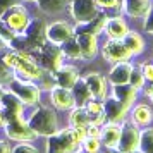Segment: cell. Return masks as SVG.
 Here are the masks:
<instances>
[{"label":"cell","mask_w":153,"mask_h":153,"mask_svg":"<svg viewBox=\"0 0 153 153\" xmlns=\"http://www.w3.org/2000/svg\"><path fill=\"white\" fill-rule=\"evenodd\" d=\"M129 31H131V29L127 26V21H126L122 16L107 17L105 28H103V33L107 35V38H112V40H124V36L127 35Z\"/></svg>","instance_id":"cell-12"},{"label":"cell","mask_w":153,"mask_h":153,"mask_svg":"<svg viewBox=\"0 0 153 153\" xmlns=\"http://www.w3.org/2000/svg\"><path fill=\"white\" fill-rule=\"evenodd\" d=\"M76 40L77 45H79V50H81V59H93L97 55L98 50V36L95 33H91L88 29H83V31H76Z\"/></svg>","instance_id":"cell-8"},{"label":"cell","mask_w":153,"mask_h":153,"mask_svg":"<svg viewBox=\"0 0 153 153\" xmlns=\"http://www.w3.org/2000/svg\"><path fill=\"white\" fill-rule=\"evenodd\" d=\"M120 150L122 152H134L139 145V132L134 129L132 126H126L122 127V134H120Z\"/></svg>","instance_id":"cell-16"},{"label":"cell","mask_w":153,"mask_h":153,"mask_svg":"<svg viewBox=\"0 0 153 153\" xmlns=\"http://www.w3.org/2000/svg\"><path fill=\"white\" fill-rule=\"evenodd\" d=\"M2 97H4V90H2V84H0V100H2Z\"/></svg>","instance_id":"cell-39"},{"label":"cell","mask_w":153,"mask_h":153,"mask_svg":"<svg viewBox=\"0 0 153 153\" xmlns=\"http://www.w3.org/2000/svg\"><path fill=\"white\" fill-rule=\"evenodd\" d=\"M84 148H86V152L88 153H97L100 145H98V138H88L84 139Z\"/></svg>","instance_id":"cell-31"},{"label":"cell","mask_w":153,"mask_h":153,"mask_svg":"<svg viewBox=\"0 0 153 153\" xmlns=\"http://www.w3.org/2000/svg\"><path fill=\"white\" fill-rule=\"evenodd\" d=\"M112 93H114V98H115V100H119L126 108H129L131 103L136 100L138 90H136V88H132L131 84L127 83V84H117V86H114Z\"/></svg>","instance_id":"cell-15"},{"label":"cell","mask_w":153,"mask_h":153,"mask_svg":"<svg viewBox=\"0 0 153 153\" xmlns=\"http://www.w3.org/2000/svg\"><path fill=\"white\" fill-rule=\"evenodd\" d=\"M29 127L35 132L42 134H55L57 131V117L50 108H40L29 119Z\"/></svg>","instance_id":"cell-5"},{"label":"cell","mask_w":153,"mask_h":153,"mask_svg":"<svg viewBox=\"0 0 153 153\" xmlns=\"http://www.w3.org/2000/svg\"><path fill=\"white\" fill-rule=\"evenodd\" d=\"M77 146L72 131H62L55 134L48 143V153H72Z\"/></svg>","instance_id":"cell-7"},{"label":"cell","mask_w":153,"mask_h":153,"mask_svg":"<svg viewBox=\"0 0 153 153\" xmlns=\"http://www.w3.org/2000/svg\"><path fill=\"white\" fill-rule=\"evenodd\" d=\"M131 153H136V152H131Z\"/></svg>","instance_id":"cell-40"},{"label":"cell","mask_w":153,"mask_h":153,"mask_svg":"<svg viewBox=\"0 0 153 153\" xmlns=\"http://www.w3.org/2000/svg\"><path fill=\"white\" fill-rule=\"evenodd\" d=\"M50 76L53 77L57 86H62V88H67V90H72L74 84L79 81V74H77V69L74 65H64L62 64Z\"/></svg>","instance_id":"cell-11"},{"label":"cell","mask_w":153,"mask_h":153,"mask_svg":"<svg viewBox=\"0 0 153 153\" xmlns=\"http://www.w3.org/2000/svg\"><path fill=\"white\" fill-rule=\"evenodd\" d=\"M124 45L127 47V50L131 52L132 55H139V53H143V50H145V38L139 35L138 31H129L127 35L124 36Z\"/></svg>","instance_id":"cell-20"},{"label":"cell","mask_w":153,"mask_h":153,"mask_svg":"<svg viewBox=\"0 0 153 153\" xmlns=\"http://www.w3.org/2000/svg\"><path fill=\"white\" fill-rule=\"evenodd\" d=\"M45 35H47V42L50 45L60 47L62 43H65L69 38H72V36L76 35V26L69 24L67 21L50 22V24H47Z\"/></svg>","instance_id":"cell-4"},{"label":"cell","mask_w":153,"mask_h":153,"mask_svg":"<svg viewBox=\"0 0 153 153\" xmlns=\"http://www.w3.org/2000/svg\"><path fill=\"white\" fill-rule=\"evenodd\" d=\"M5 45H9V43H7V40H5V38H4V36L0 35V50L4 48V47H5Z\"/></svg>","instance_id":"cell-36"},{"label":"cell","mask_w":153,"mask_h":153,"mask_svg":"<svg viewBox=\"0 0 153 153\" xmlns=\"http://www.w3.org/2000/svg\"><path fill=\"white\" fill-rule=\"evenodd\" d=\"M5 124V117H4V114H2V110H0V126Z\"/></svg>","instance_id":"cell-37"},{"label":"cell","mask_w":153,"mask_h":153,"mask_svg":"<svg viewBox=\"0 0 153 153\" xmlns=\"http://www.w3.org/2000/svg\"><path fill=\"white\" fill-rule=\"evenodd\" d=\"M72 95H74V100H76V105H79V107H84V105L90 102L91 98V91L90 88H88V84H86V81H77L76 84H74V88H72Z\"/></svg>","instance_id":"cell-21"},{"label":"cell","mask_w":153,"mask_h":153,"mask_svg":"<svg viewBox=\"0 0 153 153\" xmlns=\"http://www.w3.org/2000/svg\"><path fill=\"white\" fill-rule=\"evenodd\" d=\"M153 9L152 0H122L120 12L134 19H145Z\"/></svg>","instance_id":"cell-9"},{"label":"cell","mask_w":153,"mask_h":153,"mask_svg":"<svg viewBox=\"0 0 153 153\" xmlns=\"http://www.w3.org/2000/svg\"><path fill=\"white\" fill-rule=\"evenodd\" d=\"M2 21H4V24H5L16 36H19L26 31V28L29 26V21H31V19H29L28 9L24 7L22 4H17V5L10 7L7 12H5V16L2 17Z\"/></svg>","instance_id":"cell-2"},{"label":"cell","mask_w":153,"mask_h":153,"mask_svg":"<svg viewBox=\"0 0 153 153\" xmlns=\"http://www.w3.org/2000/svg\"><path fill=\"white\" fill-rule=\"evenodd\" d=\"M9 91L14 93L22 103L35 105L40 100V90L35 83H31V79H19L17 76H12V79L9 81Z\"/></svg>","instance_id":"cell-1"},{"label":"cell","mask_w":153,"mask_h":153,"mask_svg":"<svg viewBox=\"0 0 153 153\" xmlns=\"http://www.w3.org/2000/svg\"><path fill=\"white\" fill-rule=\"evenodd\" d=\"M14 153H36L35 148H31V146H26V145H22V146H17L14 150Z\"/></svg>","instance_id":"cell-34"},{"label":"cell","mask_w":153,"mask_h":153,"mask_svg":"<svg viewBox=\"0 0 153 153\" xmlns=\"http://www.w3.org/2000/svg\"><path fill=\"white\" fill-rule=\"evenodd\" d=\"M120 134H122V127L117 122H110V124H107L103 127L102 139L108 148H115L119 145V141H120Z\"/></svg>","instance_id":"cell-18"},{"label":"cell","mask_w":153,"mask_h":153,"mask_svg":"<svg viewBox=\"0 0 153 153\" xmlns=\"http://www.w3.org/2000/svg\"><path fill=\"white\" fill-rule=\"evenodd\" d=\"M102 55L107 62L117 64V62H129V59L132 57V53L127 50V47L124 45L122 40H112L107 38V42L102 47Z\"/></svg>","instance_id":"cell-6"},{"label":"cell","mask_w":153,"mask_h":153,"mask_svg":"<svg viewBox=\"0 0 153 153\" xmlns=\"http://www.w3.org/2000/svg\"><path fill=\"white\" fill-rule=\"evenodd\" d=\"M69 2L71 0H38V5H40V10L45 14H55L69 7Z\"/></svg>","instance_id":"cell-22"},{"label":"cell","mask_w":153,"mask_h":153,"mask_svg":"<svg viewBox=\"0 0 153 153\" xmlns=\"http://www.w3.org/2000/svg\"><path fill=\"white\" fill-rule=\"evenodd\" d=\"M12 69L5 65V62L0 59V84H9V81L12 79Z\"/></svg>","instance_id":"cell-28"},{"label":"cell","mask_w":153,"mask_h":153,"mask_svg":"<svg viewBox=\"0 0 153 153\" xmlns=\"http://www.w3.org/2000/svg\"><path fill=\"white\" fill-rule=\"evenodd\" d=\"M145 31L153 35V9L150 10V14L145 17Z\"/></svg>","instance_id":"cell-33"},{"label":"cell","mask_w":153,"mask_h":153,"mask_svg":"<svg viewBox=\"0 0 153 153\" xmlns=\"http://www.w3.org/2000/svg\"><path fill=\"white\" fill-rule=\"evenodd\" d=\"M84 81L88 84V88L91 91V97L93 98H105V93H107V83H105L103 76H100L97 72L93 74H88L84 77Z\"/></svg>","instance_id":"cell-17"},{"label":"cell","mask_w":153,"mask_h":153,"mask_svg":"<svg viewBox=\"0 0 153 153\" xmlns=\"http://www.w3.org/2000/svg\"><path fill=\"white\" fill-rule=\"evenodd\" d=\"M141 71H143V76H145L146 81L153 83V64H145Z\"/></svg>","instance_id":"cell-32"},{"label":"cell","mask_w":153,"mask_h":153,"mask_svg":"<svg viewBox=\"0 0 153 153\" xmlns=\"http://www.w3.org/2000/svg\"><path fill=\"white\" fill-rule=\"evenodd\" d=\"M71 124H72V127H77V126H90L91 117H90V114L86 112V108H83V107L74 108L72 114H71Z\"/></svg>","instance_id":"cell-24"},{"label":"cell","mask_w":153,"mask_h":153,"mask_svg":"<svg viewBox=\"0 0 153 153\" xmlns=\"http://www.w3.org/2000/svg\"><path fill=\"white\" fill-rule=\"evenodd\" d=\"M145 76H143V71L139 67H132V72H131V79H129V84L136 90H141L145 86Z\"/></svg>","instance_id":"cell-26"},{"label":"cell","mask_w":153,"mask_h":153,"mask_svg":"<svg viewBox=\"0 0 153 153\" xmlns=\"http://www.w3.org/2000/svg\"><path fill=\"white\" fill-rule=\"evenodd\" d=\"M60 50L65 57L69 59H81V50H79V45H77V40H76V35L69 38L65 43L60 45Z\"/></svg>","instance_id":"cell-25"},{"label":"cell","mask_w":153,"mask_h":153,"mask_svg":"<svg viewBox=\"0 0 153 153\" xmlns=\"http://www.w3.org/2000/svg\"><path fill=\"white\" fill-rule=\"evenodd\" d=\"M52 103L60 110L72 108L76 105L72 90H67V88H62V86H53L52 88Z\"/></svg>","instance_id":"cell-13"},{"label":"cell","mask_w":153,"mask_h":153,"mask_svg":"<svg viewBox=\"0 0 153 153\" xmlns=\"http://www.w3.org/2000/svg\"><path fill=\"white\" fill-rule=\"evenodd\" d=\"M131 72H132V65L129 62H117L114 64L110 74H108V81L112 86L117 84H127L131 79Z\"/></svg>","instance_id":"cell-14"},{"label":"cell","mask_w":153,"mask_h":153,"mask_svg":"<svg viewBox=\"0 0 153 153\" xmlns=\"http://www.w3.org/2000/svg\"><path fill=\"white\" fill-rule=\"evenodd\" d=\"M103 107H105V115L110 119V122H117L120 119H124L126 112H127V108H126L119 100H115L114 97H112L110 100H107V103H105Z\"/></svg>","instance_id":"cell-19"},{"label":"cell","mask_w":153,"mask_h":153,"mask_svg":"<svg viewBox=\"0 0 153 153\" xmlns=\"http://www.w3.org/2000/svg\"><path fill=\"white\" fill-rule=\"evenodd\" d=\"M98 9H115L120 12V7H122V0H95Z\"/></svg>","instance_id":"cell-27"},{"label":"cell","mask_w":153,"mask_h":153,"mask_svg":"<svg viewBox=\"0 0 153 153\" xmlns=\"http://www.w3.org/2000/svg\"><path fill=\"white\" fill-rule=\"evenodd\" d=\"M141 145L146 153H153V129L141 134Z\"/></svg>","instance_id":"cell-29"},{"label":"cell","mask_w":153,"mask_h":153,"mask_svg":"<svg viewBox=\"0 0 153 153\" xmlns=\"http://www.w3.org/2000/svg\"><path fill=\"white\" fill-rule=\"evenodd\" d=\"M22 0H0V19L5 16V12H7L10 7H14V5H17V4H21Z\"/></svg>","instance_id":"cell-30"},{"label":"cell","mask_w":153,"mask_h":153,"mask_svg":"<svg viewBox=\"0 0 153 153\" xmlns=\"http://www.w3.org/2000/svg\"><path fill=\"white\" fill-rule=\"evenodd\" d=\"M0 153H10V148L5 143H0Z\"/></svg>","instance_id":"cell-35"},{"label":"cell","mask_w":153,"mask_h":153,"mask_svg":"<svg viewBox=\"0 0 153 153\" xmlns=\"http://www.w3.org/2000/svg\"><path fill=\"white\" fill-rule=\"evenodd\" d=\"M152 117H153L152 108H150L148 105H145V103L136 105L134 110H132V120H134L136 124H139V126L150 124V122H152Z\"/></svg>","instance_id":"cell-23"},{"label":"cell","mask_w":153,"mask_h":153,"mask_svg":"<svg viewBox=\"0 0 153 153\" xmlns=\"http://www.w3.org/2000/svg\"><path fill=\"white\" fill-rule=\"evenodd\" d=\"M71 17L77 24H88L98 17V7L95 0H71L69 2Z\"/></svg>","instance_id":"cell-3"},{"label":"cell","mask_w":153,"mask_h":153,"mask_svg":"<svg viewBox=\"0 0 153 153\" xmlns=\"http://www.w3.org/2000/svg\"><path fill=\"white\" fill-rule=\"evenodd\" d=\"M22 2H28V4H38V0H22Z\"/></svg>","instance_id":"cell-38"},{"label":"cell","mask_w":153,"mask_h":153,"mask_svg":"<svg viewBox=\"0 0 153 153\" xmlns=\"http://www.w3.org/2000/svg\"><path fill=\"white\" fill-rule=\"evenodd\" d=\"M5 124H7V134L12 139L28 141L36 136V132L29 127V124L24 119H10V120H5Z\"/></svg>","instance_id":"cell-10"}]
</instances>
